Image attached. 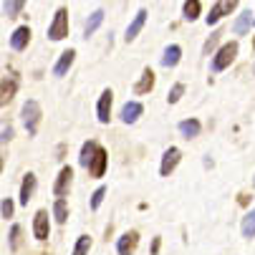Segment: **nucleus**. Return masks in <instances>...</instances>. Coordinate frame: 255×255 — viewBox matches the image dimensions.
Listing matches in <instances>:
<instances>
[{"instance_id": "obj_5", "label": "nucleus", "mask_w": 255, "mask_h": 255, "mask_svg": "<svg viewBox=\"0 0 255 255\" xmlns=\"http://www.w3.org/2000/svg\"><path fill=\"white\" fill-rule=\"evenodd\" d=\"M71 182H74V169L66 164V167H61V172H58V177H56V185H53L56 200H63V195H68Z\"/></svg>"}, {"instance_id": "obj_3", "label": "nucleus", "mask_w": 255, "mask_h": 255, "mask_svg": "<svg viewBox=\"0 0 255 255\" xmlns=\"http://www.w3.org/2000/svg\"><path fill=\"white\" fill-rule=\"evenodd\" d=\"M68 35V10L66 8H58L51 25H48V38L51 41H63Z\"/></svg>"}, {"instance_id": "obj_23", "label": "nucleus", "mask_w": 255, "mask_h": 255, "mask_svg": "<svg viewBox=\"0 0 255 255\" xmlns=\"http://www.w3.org/2000/svg\"><path fill=\"white\" fill-rule=\"evenodd\" d=\"M200 0H187V3L185 5H182V13H185V20H197V15H200Z\"/></svg>"}, {"instance_id": "obj_28", "label": "nucleus", "mask_w": 255, "mask_h": 255, "mask_svg": "<svg viewBox=\"0 0 255 255\" xmlns=\"http://www.w3.org/2000/svg\"><path fill=\"white\" fill-rule=\"evenodd\" d=\"M182 94H185V84H174L172 91H169V96H167V101H169V104H177V101L182 99Z\"/></svg>"}, {"instance_id": "obj_10", "label": "nucleus", "mask_w": 255, "mask_h": 255, "mask_svg": "<svg viewBox=\"0 0 255 255\" xmlns=\"http://www.w3.org/2000/svg\"><path fill=\"white\" fill-rule=\"evenodd\" d=\"M141 114H144V106H141L139 101H127V104L122 106V112H119V119H122L124 124H134Z\"/></svg>"}, {"instance_id": "obj_4", "label": "nucleus", "mask_w": 255, "mask_h": 255, "mask_svg": "<svg viewBox=\"0 0 255 255\" xmlns=\"http://www.w3.org/2000/svg\"><path fill=\"white\" fill-rule=\"evenodd\" d=\"M235 8H238V0H220V3H215V5L210 8V13H207L205 23H207V25H215V23L220 20V18L230 15Z\"/></svg>"}, {"instance_id": "obj_13", "label": "nucleus", "mask_w": 255, "mask_h": 255, "mask_svg": "<svg viewBox=\"0 0 255 255\" xmlns=\"http://www.w3.org/2000/svg\"><path fill=\"white\" fill-rule=\"evenodd\" d=\"M28 41H30V28H28V25H20V28H15L13 35H10V48H13V51H23V48L28 46Z\"/></svg>"}, {"instance_id": "obj_33", "label": "nucleus", "mask_w": 255, "mask_h": 255, "mask_svg": "<svg viewBox=\"0 0 255 255\" xmlns=\"http://www.w3.org/2000/svg\"><path fill=\"white\" fill-rule=\"evenodd\" d=\"M10 136H13V129H10V127L5 124V127H3V141H8Z\"/></svg>"}, {"instance_id": "obj_35", "label": "nucleus", "mask_w": 255, "mask_h": 255, "mask_svg": "<svg viewBox=\"0 0 255 255\" xmlns=\"http://www.w3.org/2000/svg\"><path fill=\"white\" fill-rule=\"evenodd\" d=\"M253 48H255V38H253Z\"/></svg>"}, {"instance_id": "obj_16", "label": "nucleus", "mask_w": 255, "mask_h": 255, "mask_svg": "<svg viewBox=\"0 0 255 255\" xmlns=\"http://www.w3.org/2000/svg\"><path fill=\"white\" fill-rule=\"evenodd\" d=\"M106 162H109V154H106L104 147H99V152H96V157H94V162H91V167H89V174H91V177H104Z\"/></svg>"}, {"instance_id": "obj_26", "label": "nucleus", "mask_w": 255, "mask_h": 255, "mask_svg": "<svg viewBox=\"0 0 255 255\" xmlns=\"http://www.w3.org/2000/svg\"><path fill=\"white\" fill-rule=\"evenodd\" d=\"M89 250H91V238H89V235H81V238L76 240L74 253H71V255H89Z\"/></svg>"}, {"instance_id": "obj_14", "label": "nucleus", "mask_w": 255, "mask_h": 255, "mask_svg": "<svg viewBox=\"0 0 255 255\" xmlns=\"http://www.w3.org/2000/svg\"><path fill=\"white\" fill-rule=\"evenodd\" d=\"M99 147H101V144H96L94 139L84 141V147H81V157H79V164L89 169V167H91V162H94V157H96V152H99Z\"/></svg>"}, {"instance_id": "obj_20", "label": "nucleus", "mask_w": 255, "mask_h": 255, "mask_svg": "<svg viewBox=\"0 0 255 255\" xmlns=\"http://www.w3.org/2000/svg\"><path fill=\"white\" fill-rule=\"evenodd\" d=\"M253 13L250 10H245L243 15H238V20L233 23V33H238V35H245L248 30H250V23H255V18H250Z\"/></svg>"}, {"instance_id": "obj_27", "label": "nucleus", "mask_w": 255, "mask_h": 255, "mask_svg": "<svg viewBox=\"0 0 255 255\" xmlns=\"http://www.w3.org/2000/svg\"><path fill=\"white\" fill-rule=\"evenodd\" d=\"M13 94H15V81L5 76V79H3V99H0V101H3V106L13 99Z\"/></svg>"}, {"instance_id": "obj_7", "label": "nucleus", "mask_w": 255, "mask_h": 255, "mask_svg": "<svg viewBox=\"0 0 255 255\" xmlns=\"http://www.w3.org/2000/svg\"><path fill=\"white\" fill-rule=\"evenodd\" d=\"M51 233V223H48V212L46 210H38L33 217V235L35 240H46Z\"/></svg>"}, {"instance_id": "obj_2", "label": "nucleus", "mask_w": 255, "mask_h": 255, "mask_svg": "<svg viewBox=\"0 0 255 255\" xmlns=\"http://www.w3.org/2000/svg\"><path fill=\"white\" fill-rule=\"evenodd\" d=\"M20 117H23V127H25L28 134H35V131H38V124H41V106H38V101L28 99V101L23 104Z\"/></svg>"}, {"instance_id": "obj_36", "label": "nucleus", "mask_w": 255, "mask_h": 255, "mask_svg": "<svg viewBox=\"0 0 255 255\" xmlns=\"http://www.w3.org/2000/svg\"><path fill=\"white\" fill-rule=\"evenodd\" d=\"M253 185H255V177H253Z\"/></svg>"}, {"instance_id": "obj_18", "label": "nucleus", "mask_w": 255, "mask_h": 255, "mask_svg": "<svg viewBox=\"0 0 255 255\" xmlns=\"http://www.w3.org/2000/svg\"><path fill=\"white\" fill-rule=\"evenodd\" d=\"M177 129H179V134L185 136V139H195V136L200 134L202 127H200L197 119H185V122H179V124H177Z\"/></svg>"}, {"instance_id": "obj_6", "label": "nucleus", "mask_w": 255, "mask_h": 255, "mask_svg": "<svg viewBox=\"0 0 255 255\" xmlns=\"http://www.w3.org/2000/svg\"><path fill=\"white\" fill-rule=\"evenodd\" d=\"M112 101H114L112 89L101 91V96H99V106H96V117H99L101 124H109V119H112Z\"/></svg>"}, {"instance_id": "obj_22", "label": "nucleus", "mask_w": 255, "mask_h": 255, "mask_svg": "<svg viewBox=\"0 0 255 255\" xmlns=\"http://www.w3.org/2000/svg\"><path fill=\"white\" fill-rule=\"evenodd\" d=\"M240 233H243V238H255V207H253V210L243 217Z\"/></svg>"}, {"instance_id": "obj_11", "label": "nucleus", "mask_w": 255, "mask_h": 255, "mask_svg": "<svg viewBox=\"0 0 255 255\" xmlns=\"http://www.w3.org/2000/svg\"><path fill=\"white\" fill-rule=\"evenodd\" d=\"M74 61H76V51H74V48L63 51V53L58 56L56 66H53V76H66V74H68V68L74 66Z\"/></svg>"}, {"instance_id": "obj_30", "label": "nucleus", "mask_w": 255, "mask_h": 255, "mask_svg": "<svg viewBox=\"0 0 255 255\" xmlns=\"http://www.w3.org/2000/svg\"><path fill=\"white\" fill-rule=\"evenodd\" d=\"M104 197H106V187H99V190L91 195V210H99L101 202H104Z\"/></svg>"}, {"instance_id": "obj_31", "label": "nucleus", "mask_w": 255, "mask_h": 255, "mask_svg": "<svg viewBox=\"0 0 255 255\" xmlns=\"http://www.w3.org/2000/svg\"><path fill=\"white\" fill-rule=\"evenodd\" d=\"M20 248V225H13L10 228V250H18Z\"/></svg>"}, {"instance_id": "obj_19", "label": "nucleus", "mask_w": 255, "mask_h": 255, "mask_svg": "<svg viewBox=\"0 0 255 255\" xmlns=\"http://www.w3.org/2000/svg\"><path fill=\"white\" fill-rule=\"evenodd\" d=\"M179 58H182V48L172 43V46H167V48H164V56H162V66H164V68H174V66L179 63Z\"/></svg>"}, {"instance_id": "obj_29", "label": "nucleus", "mask_w": 255, "mask_h": 255, "mask_svg": "<svg viewBox=\"0 0 255 255\" xmlns=\"http://www.w3.org/2000/svg\"><path fill=\"white\" fill-rule=\"evenodd\" d=\"M217 41H220V33H212V35H210V38L205 41V46H202V53H205V56H210V53L215 51V46H217Z\"/></svg>"}, {"instance_id": "obj_24", "label": "nucleus", "mask_w": 255, "mask_h": 255, "mask_svg": "<svg viewBox=\"0 0 255 255\" xmlns=\"http://www.w3.org/2000/svg\"><path fill=\"white\" fill-rule=\"evenodd\" d=\"M53 217H56L58 225H63L68 220V205H66V200H56L53 202Z\"/></svg>"}, {"instance_id": "obj_25", "label": "nucleus", "mask_w": 255, "mask_h": 255, "mask_svg": "<svg viewBox=\"0 0 255 255\" xmlns=\"http://www.w3.org/2000/svg\"><path fill=\"white\" fill-rule=\"evenodd\" d=\"M25 8V3H23V0H10V3H8V0H5V3H3V13L8 15V18H15L20 10Z\"/></svg>"}, {"instance_id": "obj_1", "label": "nucleus", "mask_w": 255, "mask_h": 255, "mask_svg": "<svg viewBox=\"0 0 255 255\" xmlns=\"http://www.w3.org/2000/svg\"><path fill=\"white\" fill-rule=\"evenodd\" d=\"M235 56H238V43H235V41L225 43L220 51H217V53L212 56V61H210L212 74H220V71H225V68H228V66L235 61Z\"/></svg>"}, {"instance_id": "obj_8", "label": "nucleus", "mask_w": 255, "mask_h": 255, "mask_svg": "<svg viewBox=\"0 0 255 255\" xmlns=\"http://www.w3.org/2000/svg\"><path fill=\"white\" fill-rule=\"evenodd\" d=\"M179 157H182V152L177 149V147H169L164 154H162V164H159V174L162 177H169L172 172H174V167L179 164Z\"/></svg>"}, {"instance_id": "obj_15", "label": "nucleus", "mask_w": 255, "mask_h": 255, "mask_svg": "<svg viewBox=\"0 0 255 255\" xmlns=\"http://www.w3.org/2000/svg\"><path fill=\"white\" fill-rule=\"evenodd\" d=\"M144 23H147V10H139V13L134 15V20L129 23V28H127V35H124V38H127V43H131V41L136 38V35H139V30L144 28Z\"/></svg>"}, {"instance_id": "obj_21", "label": "nucleus", "mask_w": 255, "mask_h": 255, "mask_svg": "<svg viewBox=\"0 0 255 255\" xmlns=\"http://www.w3.org/2000/svg\"><path fill=\"white\" fill-rule=\"evenodd\" d=\"M104 23V10H94L91 13V18L86 20V25H84V38H89V35H94L96 33V28Z\"/></svg>"}, {"instance_id": "obj_34", "label": "nucleus", "mask_w": 255, "mask_h": 255, "mask_svg": "<svg viewBox=\"0 0 255 255\" xmlns=\"http://www.w3.org/2000/svg\"><path fill=\"white\" fill-rule=\"evenodd\" d=\"M159 250V238H154V243H152V253H157Z\"/></svg>"}, {"instance_id": "obj_12", "label": "nucleus", "mask_w": 255, "mask_h": 255, "mask_svg": "<svg viewBox=\"0 0 255 255\" xmlns=\"http://www.w3.org/2000/svg\"><path fill=\"white\" fill-rule=\"evenodd\" d=\"M154 89V71L152 68H144L141 71V79L134 84V94L136 96H144V94H149Z\"/></svg>"}, {"instance_id": "obj_9", "label": "nucleus", "mask_w": 255, "mask_h": 255, "mask_svg": "<svg viewBox=\"0 0 255 255\" xmlns=\"http://www.w3.org/2000/svg\"><path fill=\"white\" fill-rule=\"evenodd\" d=\"M136 245H139V233H136V230H129V233H124V235L117 240V253H119V255H134Z\"/></svg>"}, {"instance_id": "obj_32", "label": "nucleus", "mask_w": 255, "mask_h": 255, "mask_svg": "<svg viewBox=\"0 0 255 255\" xmlns=\"http://www.w3.org/2000/svg\"><path fill=\"white\" fill-rule=\"evenodd\" d=\"M0 215H3L5 220L13 215V200H10V197H5V200H3V205H0Z\"/></svg>"}, {"instance_id": "obj_37", "label": "nucleus", "mask_w": 255, "mask_h": 255, "mask_svg": "<svg viewBox=\"0 0 255 255\" xmlns=\"http://www.w3.org/2000/svg\"><path fill=\"white\" fill-rule=\"evenodd\" d=\"M253 71H255V66H253Z\"/></svg>"}, {"instance_id": "obj_17", "label": "nucleus", "mask_w": 255, "mask_h": 255, "mask_svg": "<svg viewBox=\"0 0 255 255\" xmlns=\"http://www.w3.org/2000/svg\"><path fill=\"white\" fill-rule=\"evenodd\" d=\"M33 192H35V174L28 172L23 177V185H20V205H28L30 197H33Z\"/></svg>"}]
</instances>
